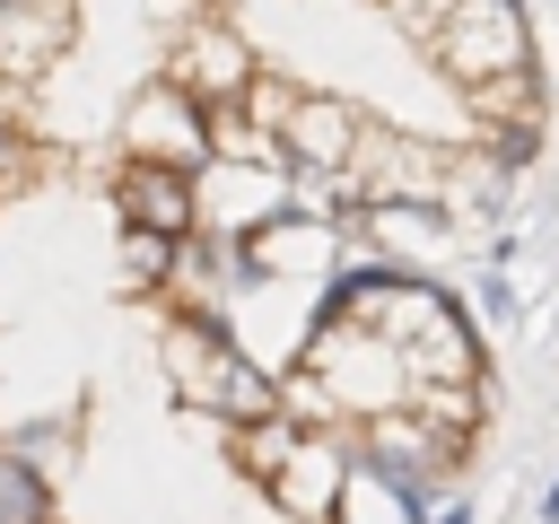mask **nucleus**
I'll return each mask as SVG.
<instances>
[{
  "label": "nucleus",
  "mask_w": 559,
  "mask_h": 524,
  "mask_svg": "<svg viewBox=\"0 0 559 524\" xmlns=\"http://www.w3.org/2000/svg\"><path fill=\"white\" fill-rule=\"evenodd\" d=\"M376 332L393 341L402 384H463V376H480L472 314H463V306H454L437 279H419V271H402V279H393V297H384Z\"/></svg>",
  "instance_id": "1"
},
{
  "label": "nucleus",
  "mask_w": 559,
  "mask_h": 524,
  "mask_svg": "<svg viewBox=\"0 0 559 524\" xmlns=\"http://www.w3.org/2000/svg\"><path fill=\"white\" fill-rule=\"evenodd\" d=\"M166 384H175L183 410H218L227 428L280 410V393H271V384L253 376V358L218 332V314H183V306H175V323H166Z\"/></svg>",
  "instance_id": "2"
},
{
  "label": "nucleus",
  "mask_w": 559,
  "mask_h": 524,
  "mask_svg": "<svg viewBox=\"0 0 559 524\" xmlns=\"http://www.w3.org/2000/svg\"><path fill=\"white\" fill-rule=\"evenodd\" d=\"M297 376H306V384H314V402H323V410H341V419L393 410V402L411 393V384H402L393 341H384L376 323H349V314H332V323H314V332H306Z\"/></svg>",
  "instance_id": "3"
},
{
  "label": "nucleus",
  "mask_w": 559,
  "mask_h": 524,
  "mask_svg": "<svg viewBox=\"0 0 559 524\" xmlns=\"http://www.w3.org/2000/svg\"><path fill=\"white\" fill-rule=\"evenodd\" d=\"M428 61H437L454 87H472V79H489V70H524V61H533L524 0H454V9L437 17V35H428Z\"/></svg>",
  "instance_id": "4"
},
{
  "label": "nucleus",
  "mask_w": 559,
  "mask_h": 524,
  "mask_svg": "<svg viewBox=\"0 0 559 524\" xmlns=\"http://www.w3.org/2000/svg\"><path fill=\"white\" fill-rule=\"evenodd\" d=\"M122 157H148V166H183V175H201L210 166V105L192 96V87H175V79H148L131 105H122Z\"/></svg>",
  "instance_id": "5"
},
{
  "label": "nucleus",
  "mask_w": 559,
  "mask_h": 524,
  "mask_svg": "<svg viewBox=\"0 0 559 524\" xmlns=\"http://www.w3.org/2000/svg\"><path fill=\"white\" fill-rule=\"evenodd\" d=\"M358 131H367V114H358L349 96H314V87H297V105L280 114L271 140H280V166H288L297 183H341Z\"/></svg>",
  "instance_id": "6"
},
{
  "label": "nucleus",
  "mask_w": 559,
  "mask_h": 524,
  "mask_svg": "<svg viewBox=\"0 0 559 524\" xmlns=\"http://www.w3.org/2000/svg\"><path fill=\"white\" fill-rule=\"evenodd\" d=\"M262 61H253V44L227 26V17H201V26H183L175 35V52H166V79L175 87H192L201 105H227V96H245V79H253Z\"/></svg>",
  "instance_id": "7"
},
{
  "label": "nucleus",
  "mask_w": 559,
  "mask_h": 524,
  "mask_svg": "<svg viewBox=\"0 0 559 524\" xmlns=\"http://www.w3.org/2000/svg\"><path fill=\"white\" fill-rule=\"evenodd\" d=\"M79 44V0H0V79H44Z\"/></svg>",
  "instance_id": "8"
},
{
  "label": "nucleus",
  "mask_w": 559,
  "mask_h": 524,
  "mask_svg": "<svg viewBox=\"0 0 559 524\" xmlns=\"http://www.w3.org/2000/svg\"><path fill=\"white\" fill-rule=\"evenodd\" d=\"M367 428V454L384 463V472H445V463H463V428H445V419H428V410H411V402H393V410H367L358 419Z\"/></svg>",
  "instance_id": "9"
},
{
  "label": "nucleus",
  "mask_w": 559,
  "mask_h": 524,
  "mask_svg": "<svg viewBox=\"0 0 559 524\" xmlns=\"http://www.w3.org/2000/svg\"><path fill=\"white\" fill-rule=\"evenodd\" d=\"M114 201H122V227H148V236H192L201 227V201H192V175L183 166L122 157L114 166Z\"/></svg>",
  "instance_id": "10"
},
{
  "label": "nucleus",
  "mask_w": 559,
  "mask_h": 524,
  "mask_svg": "<svg viewBox=\"0 0 559 524\" xmlns=\"http://www.w3.org/2000/svg\"><path fill=\"white\" fill-rule=\"evenodd\" d=\"M341 480H349V472H341V445L306 428V437L288 445V463H280L262 489H271L280 515H297V524H332V515H341Z\"/></svg>",
  "instance_id": "11"
},
{
  "label": "nucleus",
  "mask_w": 559,
  "mask_h": 524,
  "mask_svg": "<svg viewBox=\"0 0 559 524\" xmlns=\"http://www.w3.org/2000/svg\"><path fill=\"white\" fill-rule=\"evenodd\" d=\"M349 218L376 236V253H384V262H419V253H437V245L454 236V218H445L437 201H358Z\"/></svg>",
  "instance_id": "12"
},
{
  "label": "nucleus",
  "mask_w": 559,
  "mask_h": 524,
  "mask_svg": "<svg viewBox=\"0 0 559 524\" xmlns=\"http://www.w3.org/2000/svg\"><path fill=\"white\" fill-rule=\"evenodd\" d=\"M507 192H515V166H498L489 148H445V183H437L445 218H498Z\"/></svg>",
  "instance_id": "13"
},
{
  "label": "nucleus",
  "mask_w": 559,
  "mask_h": 524,
  "mask_svg": "<svg viewBox=\"0 0 559 524\" xmlns=\"http://www.w3.org/2000/svg\"><path fill=\"white\" fill-rule=\"evenodd\" d=\"M463 114L489 122V131H507V122H542V70L524 61V70H489V79H472V87H463Z\"/></svg>",
  "instance_id": "14"
},
{
  "label": "nucleus",
  "mask_w": 559,
  "mask_h": 524,
  "mask_svg": "<svg viewBox=\"0 0 559 524\" xmlns=\"http://www.w3.org/2000/svg\"><path fill=\"white\" fill-rule=\"evenodd\" d=\"M306 437V419L280 402V410H262V419H236V437H227V454H236V472L245 480H271L280 463H288V445Z\"/></svg>",
  "instance_id": "15"
},
{
  "label": "nucleus",
  "mask_w": 559,
  "mask_h": 524,
  "mask_svg": "<svg viewBox=\"0 0 559 524\" xmlns=\"http://www.w3.org/2000/svg\"><path fill=\"white\" fill-rule=\"evenodd\" d=\"M402 402H411V410H428V419H445V428H463V437H472V428H480V402H489V384H480V376H463V384H411V393H402Z\"/></svg>",
  "instance_id": "16"
},
{
  "label": "nucleus",
  "mask_w": 559,
  "mask_h": 524,
  "mask_svg": "<svg viewBox=\"0 0 559 524\" xmlns=\"http://www.w3.org/2000/svg\"><path fill=\"white\" fill-rule=\"evenodd\" d=\"M166 262H175V236L122 227V271H131V279H166Z\"/></svg>",
  "instance_id": "17"
},
{
  "label": "nucleus",
  "mask_w": 559,
  "mask_h": 524,
  "mask_svg": "<svg viewBox=\"0 0 559 524\" xmlns=\"http://www.w3.org/2000/svg\"><path fill=\"white\" fill-rule=\"evenodd\" d=\"M384 9H393V26H402L411 44H428V35H437V17H445L454 0H384Z\"/></svg>",
  "instance_id": "18"
},
{
  "label": "nucleus",
  "mask_w": 559,
  "mask_h": 524,
  "mask_svg": "<svg viewBox=\"0 0 559 524\" xmlns=\"http://www.w3.org/2000/svg\"><path fill=\"white\" fill-rule=\"evenodd\" d=\"M17 175H35V140L17 122H0V183H17Z\"/></svg>",
  "instance_id": "19"
},
{
  "label": "nucleus",
  "mask_w": 559,
  "mask_h": 524,
  "mask_svg": "<svg viewBox=\"0 0 559 524\" xmlns=\"http://www.w3.org/2000/svg\"><path fill=\"white\" fill-rule=\"evenodd\" d=\"M480 306H489V314H515V288H507V271H489V279H480Z\"/></svg>",
  "instance_id": "20"
},
{
  "label": "nucleus",
  "mask_w": 559,
  "mask_h": 524,
  "mask_svg": "<svg viewBox=\"0 0 559 524\" xmlns=\"http://www.w3.org/2000/svg\"><path fill=\"white\" fill-rule=\"evenodd\" d=\"M428 524H472V507H463V498H454V507H437V515H428Z\"/></svg>",
  "instance_id": "21"
},
{
  "label": "nucleus",
  "mask_w": 559,
  "mask_h": 524,
  "mask_svg": "<svg viewBox=\"0 0 559 524\" xmlns=\"http://www.w3.org/2000/svg\"><path fill=\"white\" fill-rule=\"evenodd\" d=\"M0 122H17V79H0Z\"/></svg>",
  "instance_id": "22"
},
{
  "label": "nucleus",
  "mask_w": 559,
  "mask_h": 524,
  "mask_svg": "<svg viewBox=\"0 0 559 524\" xmlns=\"http://www.w3.org/2000/svg\"><path fill=\"white\" fill-rule=\"evenodd\" d=\"M542 515H550V524H559V480H550V498H542Z\"/></svg>",
  "instance_id": "23"
}]
</instances>
